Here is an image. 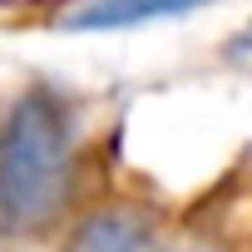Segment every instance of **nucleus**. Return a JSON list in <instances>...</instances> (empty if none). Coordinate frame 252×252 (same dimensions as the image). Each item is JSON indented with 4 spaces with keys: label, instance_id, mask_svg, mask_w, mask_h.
Masks as SVG:
<instances>
[{
    "label": "nucleus",
    "instance_id": "1",
    "mask_svg": "<svg viewBox=\"0 0 252 252\" xmlns=\"http://www.w3.org/2000/svg\"><path fill=\"white\" fill-rule=\"evenodd\" d=\"M74 154V109L45 84L25 89L0 124V222L15 232L45 227L69 198Z\"/></svg>",
    "mask_w": 252,
    "mask_h": 252
},
{
    "label": "nucleus",
    "instance_id": "2",
    "mask_svg": "<svg viewBox=\"0 0 252 252\" xmlns=\"http://www.w3.org/2000/svg\"><path fill=\"white\" fill-rule=\"evenodd\" d=\"M64 252H168L163 232L154 227V218H144L139 208H94L64 242Z\"/></svg>",
    "mask_w": 252,
    "mask_h": 252
},
{
    "label": "nucleus",
    "instance_id": "3",
    "mask_svg": "<svg viewBox=\"0 0 252 252\" xmlns=\"http://www.w3.org/2000/svg\"><path fill=\"white\" fill-rule=\"evenodd\" d=\"M213 5V0H89L74 15H64L60 25L74 35H99V30H134L149 20H173V15H193Z\"/></svg>",
    "mask_w": 252,
    "mask_h": 252
},
{
    "label": "nucleus",
    "instance_id": "4",
    "mask_svg": "<svg viewBox=\"0 0 252 252\" xmlns=\"http://www.w3.org/2000/svg\"><path fill=\"white\" fill-rule=\"evenodd\" d=\"M227 55H237V60H252V25H247L242 35H232V40H227Z\"/></svg>",
    "mask_w": 252,
    "mask_h": 252
},
{
    "label": "nucleus",
    "instance_id": "5",
    "mask_svg": "<svg viewBox=\"0 0 252 252\" xmlns=\"http://www.w3.org/2000/svg\"><path fill=\"white\" fill-rule=\"evenodd\" d=\"M188 252H218V247H188Z\"/></svg>",
    "mask_w": 252,
    "mask_h": 252
}]
</instances>
